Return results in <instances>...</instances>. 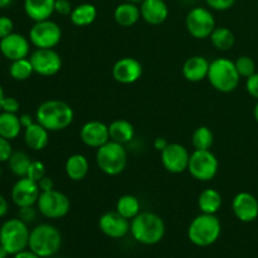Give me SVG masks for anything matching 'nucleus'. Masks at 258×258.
<instances>
[{
    "mask_svg": "<svg viewBox=\"0 0 258 258\" xmlns=\"http://www.w3.org/2000/svg\"><path fill=\"white\" fill-rule=\"evenodd\" d=\"M97 8L91 3H82L73 8L70 14V19L76 27H88L92 24L97 18Z\"/></svg>",
    "mask_w": 258,
    "mask_h": 258,
    "instance_id": "obj_27",
    "label": "nucleus"
},
{
    "mask_svg": "<svg viewBox=\"0 0 258 258\" xmlns=\"http://www.w3.org/2000/svg\"><path fill=\"white\" fill-rule=\"evenodd\" d=\"M13 2H14V0H0V9H5V8H8L9 5H12Z\"/></svg>",
    "mask_w": 258,
    "mask_h": 258,
    "instance_id": "obj_49",
    "label": "nucleus"
},
{
    "mask_svg": "<svg viewBox=\"0 0 258 258\" xmlns=\"http://www.w3.org/2000/svg\"><path fill=\"white\" fill-rule=\"evenodd\" d=\"M34 73L52 77L62 70V58L53 48H37L29 57Z\"/></svg>",
    "mask_w": 258,
    "mask_h": 258,
    "instance_id": "obj_12",
    "label": "nucleus"
},
{
    "mask_svg": "<svg viewBox=\"0 0 258 258\" xmlns=\"http://www.w3.org/2000/svg\"><path fill=\"white\" fill-rule=\"evenodd\" d=\"M14 258H42L38 254H35L34 252L30 251V249H24V251L18 252L17 254H14Z\"/></svg>",
    "mask_w": 258,
    "mask_h": 258,
    "instance_id": "obj_48",
    "label": "nucleus"
},
{
    "mask_svg": "<svg viewBox=\"0 0 258 258\" xmlns=\"http://www.w3.org/2000/svg\"><path fill=\"white\" fill-rule=\"evenodd\" d=\"M38 212L48 219H60L70 213L71 202L64 193L59 190L40 191L37 201Z\"/></svg>",
    "mask_w": 258,
    "mask_h": 258,
    "instance_id": "obj_8",
    "label": "nucleus"
},
{
    "mask_svg": "<svg viewBox=\"0 0 258 258\" xmlns=\"http://www.w3.org/2000/svg\"><path fill=\"white\" fill-rule=\"evenodd\" d=\"M168 145L169 143L165 138H156L155 141H154V148H155V150H158L159 153H161Z\"/></svg>",
    "mask_w": 258,
    "mask_h": 258,
    "instance_id": "obj_45",
    "label": "nucleus"
},
{
    "mask_svg": "<svg viewBox=\"0 0 258 258\" xmlns=\"http://www.w3.org/2000/svg\"><path fill=\"white\" fill-rule=\"evenodd\" d=\"M30 231L28 223L20 218H10L0 227V244L9 254L24 251L29 244Z\"/></svg>",
    "mask_w": 258,
    "mask_h": 258,
    "instance_id": "obj_7",
    "label": "nucleus"
},
{
    "mask_svg": "<svg viewBox=\"0 0 258 258\" xmlns=\"http://www.w3.org/2000/svg\"><path fill=\"white\" fill-rule=\"evenodd\" d=\"M108 131H110V140L122 144V145L130 143L134 139V136H135L134 125L130 121L123 120V118L112 121L108 125Z\"/></svg>",
    "mask_w": 258,
    "mask_h": 258,
    "instance_id": "obj_26",
    "label": "nucleus"
},
{
    "mask_svg": "<svg viewBox=\"0 0 258 258\" xmlns=\"http://www.w3.org/2000/svg\"><path fill=\"white\" fill-rule=\"evenodd\" d=\"M62 246V234L57 227L48 223L38 224L30 231L28 248L42 258L52 257Z\"/></svg>",
    "mask_w": 258,
    "mask_h": 258,
    "instance_id": "obj_4",
    "label": "nucleus"
},
{
    "mask_svg": "<svg viewBox=\"0 0 258 258\" xmlns=\"http://www.w3.org/2000/svg\"><path fill=\"white\" fill-rule=\"evenodd\" d=\"M13 146L10 144V140L0 136V163H5L10 159L13 154Z\"/></svg>",
    "mask_w": 258,
    "mask_h": 258,
    "instance_id": "obj_39",
    "label": "nucleus"
},
{
    "mask_svg": "<svg viewBox=\"0 0 258 258\" xmlns=\"http://www.w3.org/2000/svg\"><path fill=\"white\" fill-rule=\"evenodd\" d=\"M127 2H130V3H133V4H141V3L144 2V0H127Z\"/></svg>",
    "mask_w": 258,
    "mask_h": 258,
    "instance_id": "obj_53",
    "label": "nucleus"
},
{
    "mask_svg": "<svg viewBox=\"0 0 258 258\" xmlns=\"http://www.w3.org/2000/svg\"><path fill=\"white\" fill-rule=\"evenodd\" d=\"M62 39V29L53 20L35 22L29 30V40L35 48H54Z\"/></svg>",
    "mask_w": 258,
    "mask_h": 258,
    "instance_id": "obj_11",
    "label": "nucleus"
},
{
    "mask_svg": "<svg viewBox=\"0 0 258 258\" xmlns=\"http://www.w3.org/2000/svg\"><path fill=\"white\" fill-rule=\"evenodd\" d=\"M208 8L212 10H217V12H226V10L231 9L234 4L236 0H206Z\"/></svg>",
    "mask_w": 258,
    "mask_h": 258,
    "instance_id": "obj_38",
    "label": "nucleus"
},
{
    "mask_svg": "<svg viewBox=\"0 0 258 258\" xmlns=\"http://www.w3.org/2000/svg\"><path fill=\"white\" fill-rule=\"evenodd\" d=\"M253 116H254V120L258 122V100H257V103L256 106H254V110H253Z\"/></svg>",
    "mask_w": 258,
    "mask_h": 258,
    "instance_id": "obj_52",
    "label": "nucleus"
},
{
    "mask_svg": "<svg viewBox=\"0 0 258 258\" xmlns=\"http://www.w3.org/2000/svg\"><path fill=\"white\" fill-rule=\"evenodd\" d=\"M30 40L27 37L19 33H14L7 35L0 39V53L10 62L28 58L30 52Z\"/></svg>",
    "mask_w": 258,
    "mask_h": 258,
    "instance_id": "obj_15",
    "label": "nucleus"
},
{
    "mask_svg": "<svg viewBox=\"0 0 258 258\" xmlns=\"http://www.w3.org/2000/svg\"><path fill=\"white\" fill-rule=\"evenodd\" d=\"M72 10L73 8L70 0H55L54 13L59 15H70Z\"/></svg>",
    "mask_w": 258,
    "mask_h": 258,
    "instance_id": "obj_43",
    "label": "nucleus"
},
{
    "mask_svg": "<svg viewBox=\"0 0 258 258\" xmlns=\"http://www.w3.org/2000/svg\"><path fill=\"white\" fill-rule=\"evenodd\" d=\"M234 217L243 223H251L258 218V201L253 194L241 191L232 201Z\"/></svg>",
    "mask_w": 258,
    "mask_h": 258,
    "instance_id": "obj_18",
    "label": "nucleus"
},
{
    "mask_svg": "<svg viewBox=\"0 0 258 258\" xmlns=\"http://www.w3.org/2000/svg\"><path fill=\"white\" fill-rule=\"evenodd\" d=\"M22 123L17 113L0 112V136L8 140H15L22 133Z\"/></svg>",
    "mask_w": 258,
    "mask_h": 258,
    "instance_id": "obj_29",
    "label": "nucleus"
},
{
    "mask_svg": "<svg viewBox=\"0 0 258 258\" xmlns=\"http://www.w3.org/2000/svg\"><path fill=\"white\" fill-rule=\"evenodd\" d=\"M38 213H39L38 208H34V206L20 207L18 211V218H20L25 223H30V222L35 221Z\"/></svg>",
    "mask_w": 258,
    "mask_h": 258,
    "instance_id": "obj_37",
    "label": "nucleus"
},
{
    "mask_svg": "<svg viewBox=\"0 0 258 258\" xmlns=\"http://www.w3.org/2000/svg\"><path fill=\"white\" fill-rule=\"evenodd\" d=\"M55 0H24V12L33 22L49 19L54 13Z\"/></svg>",
    "mask_w": 258,
    "mask_h": 258,
    "instance_id": "obj_22",
    "label": "nucleus"
},
{
    "mask_svg": "<svg viewBox=\"0 0 258 258\" xmlns=\"http://www.w3.org/2000/svg\"><path fill=\"white\" fill-rule=\"evenodd\" d=\"M0 178H2V168H0Z\"/></svg>",
    "mask_w": 258,
    "mask_h": 258,
    "instance_id": "obj_54",
    "label": "nucleus"
},
{
    "mask_svg": "<svg viewBox=\"0 0 258 258\" xmlns=\"http://www.w3.org/2000/svg\"><path fill=\"white\" fill-rule=\"evenodd\" d=\"M32 161L33 160L27 153L22 150H17L13 151L12 156L8 160V164H9L10 171L14 175H17L18 178H23V176H27L28 169H29Z\"/></svg>",
    "mask_w": 258,
    "mask_h": 258,
    "instance_id": "obj_32",
    "label": "nucleus"
},
{
    "mask_svg": "<svg viewBox=\"0 0 258 258\" xmlns=\"http://www.w3.org/2000/svg\"><path fill=\"white\" fill-rule=\"evenodd\" d=\"M8 211H9V204H8V201L5 199V197H3L0 194V219L3 217H5L8 214Z\"/></svg>",
    "mask_w": 258,
    "mask_h": 258,
    "instance_id": "obj_47",
    "label": "nucleus"
},
{
    "mask_svg": "<svg viewBox=\"0 0 258 258\" xmlns=\"http://www.w3.org/2000/svg\"><path fill=\"white\" fill-rule=\"evenodd\" d=\"M141 19L150 25H160L168 19L169 7L165 0H144L140 4Z\"/></svg>",
    "mask_w": 258,
    "mask_h": 258,
    "instance_id": "obj_20",
    "label": "nucleus"
},
{
    "mask_svg": "<svg viewBox=\"0 0 258 258\" xmlns=\"http://www.w3.org/2000/svg\"><path fill=\"white\" fill-rule=\"evenodd\" d=\"M24 143L30 150H43L49 143V131L35 121L24 128Z\"/></svg>",
    "mask_w": 258,
    "mask_h": 258,
    "instance_id": "obj_23",
    "label": "nucleus"
},
{
    "mask_svg": "<svg viewBox=\"0 0 258 258\" xmlns=\"http://www.w3.org/2000/svg\"><path fill=\"white\" fill-rule=\"evenodd\" d=\"M38 185H39L40 191H49L54 189V181H53L50 176L45 175L44 178H42L38 181Z\"/></svg>",
    "mask_w": 258,
    "mask_h": 258,
    "instance_id": "obj_44",
    "label": "nucleus"
},
{
    "mask_svg": "<svg viewBox=\"0 0 258 258\" xmlns=\"http://www.w3.org/2000/svg\"><path fill=\"white\" fill-rule=\"evenodd\" d=\"M223 199L222 194L217 189H204L198 197V207L202 213L216 214L222 208Z\"/></svg>",
    "mask_w": 258,
    "mask_h": 258,
    "instance_id": "obj_28",
    "label": "nucleus"
},
{
    "mask_svg": "<svg viewBox=\"0 0 258 258\" xmlns=\"http://www.w3.org/2000/svg\"><path fill=\"white\" fill-rule=\"evenodd\" d=\"M209 64L211 62L203 55H193L184 62L181 68L183 77L189 82H202L208 77Z\"/></svg>",
    "mask_w": 258,
    "mask_h": 258,
    "instance_id": "obj_21",
    "label": "nucleus"
},
{
    "mask_svg": "<svg viewBox=\"0 0 258 258\" xmlns=\"http://www.w3.org/2000/svg\"><path fill=\"white\" fill-rule=\"evenodd\" d=\"M209 38L214 48L218 50H229L236 42L233 32L226 27H216Z\"/></svg>",
    "mask_w": 258,
    "mask_h": 258,
    "instance_id": "obj_31",
    "label": "nucleus"
},
{
    "mask_svg": "<svg viewBox=\"0 0 258 258\" xmlns=\"http://www.w3.org/2000/svg\"><path fill=\"white\" fill-rule=\"evenodd\" d=\"M75 120V111L67 102L48 100L40 103L35 112V121L48 131L66 130Z\"/></svg>",
    "mask_w": 258,
    "mask_h": 258,
    "instance_id": "obj_1",
    "label": "nucleus"
},
{
    "mask_svg": "<svg viewBox=\"0 0 258 258\" xmlns=\"http://www.w3.org/2000/svg\"><path fill=\"white\" fill-rule=\"evenodd\" d=\"M40 189L37 181L32 180L28 176L19 178L12 188V201L18 208L20 207H29L37 204L39 198Z\"/></svg>",
    "mask_w": 258,
    "mask_h": 258,
    "instance_id": "obj_14",
    "label": "nucleus"
},
{
    "mask_svg": "<svg viewBox=\"0 0 258 258\" xmlns=\"http://www.w3.org/2000/svg\"><path fill=\"white\" fill-rule=\"evenodd\" d=\"M214 143V135L208 126H199L191 136V144L196 150H211Z\"/></svg>",
    "mask_w": 258,
    "mask_h": 258,
    "instance_id": "obj_33",
    "label": "nucleus"
},
{
    "mask_svg": "<svg viewBox=\"0 0 258 258\" xmlns=\"http://www.w3.org/2000/svg\"><path fill=\"white\" fill-rule=\"evenodd\" d=\"M222 233L221 221L216 214L202 213L190 222L188 238L194 246L209 247L216 243Z\"/></svg>",
    "mask_w": 258,
    "mask_h": 258,
    "instance_id": "obj_3",
    "label": "nucleus"
},
{
    "mask_svg": "<svg viewBox=\"0 0 258 258\" xmlns=\"http://www.w3.org/2000/svg\"><path fill=\"white\" fill-rule=\"evenodd\" d=\"M20 108V103L17 98L14 97H7L3 100L2 103V111L4 112H9V113H17Z\"/></svg>",
    "mask_w": 258,
    "mask_h": 258,
    "instance_id": "obj_41",
    "label": "nucleus"
},
{
    "mask_svg": "<svg viewBox=\"0 0 258 258\" xmlns=\"http://www.w3.org/2000/svg\"><path fill=\"white\" fill-rule=\"evenodd\" d=\"M141 203L138 197L131 196V194H125L120 197L116 203V212L120 213L121 216L125 217L126 219L131 221L140 213Z\"/></svg>",
    "mask_w": 258,
    "mask_h": 258,
    "instance_id": "obj_30",
    "label": "nucleus"
},
{
    "mask_svg": "<svg viewBox=\"0 0 258 258\" xmlns=\"http://www.w3.org/2000/svg\"><path fill=\"white\" fill-rule=\"evenodd\" d=\"M19 120H20V123H22L23 128L28 127V126H30L32 123L35 122L34 118H33L29 113H23V115H20Z\"/></svg>",
    "mask_w": 258,
    "mask_h": 258,
    "instance_id": "obj_46",
    "label": "nucleus"
},
{
    "mask_svg": "<svg viewBox=\"0 0 258 258\" xmlns=\"http://www.w3.org/2000/svg\"><path fill=\"white\" fill-rule=\"evenodd\" d=\"M185 28L196 39H207L216 29V19L211 9L196 7L189 10L185 18Z\"/></svg>",
    "mask_w": 258,
    "mask_h": 258,
    "instance_id": "obj_10",
    "label": "nucleus"
},
{
    "mask_svg": "<svg viewBox=\"0 0 258 258\" xmlns=\"http://www.w3.org/2000/svg\"><path fill=\"white\" fill-rule=\"evenodd\" d=\"M130 233L136 242L145 246L159 243L165 236V223L160 216L151 212H140L131 219Z\"/></svg>",
    "mask_w": 258,
    "mask_h": 258,
    "instance_id": "obj_2",
    "label": "nucleus"
},
{
    "mask_svg": "<svg viewBox=\"0 0 258 258\" xmlns=\"http://www.w3.org/2000/svg\"><path fill=\"white\" fill-rule=\"evenodd\" d=\"M212 87L222 93L233 92L239 85L241 76L233 60L228 58H216L209 64L208 77Z\"/></svg>",
    "mask_w": 258,
    "mask_h": 258,
    "instance_id": "obj_5",
    "label": "nucleus"
},
{
    "mask_svg": "<svg viewBox=\"0 0 258 258\" xmlns=\"http://www.w3.org/2000/svg\"><path fill=\"white\" fill-rule=\"evenodd\" d=\"M14 32V22L9 17L2 15L0 17V39Z\"/></svg>",
    "mask_w": 258,
    "mask_h": 258,
    "instance_id": "obj_40",
    "label": "nucleus"
},
{
    "mask_svg": "<svg viewBox=\"0 0 258 258\" xmlns=\"http://www.w3.org/2000/svg\"><path fill=\"white\" fill-rule=\"evenodd\" d=\"M34 73L33 66L30 63L29 58H23L12 62L9 67V75L15 81H27L32 77Z\"/></svg>",
    "mask_w": 258,
    "mask_h": 258,
    "instance_id": "obj_34",
    "label": "nucleus"
},
{
    "mask_svg": "<svg viewBox=\"0 0 258 258\" xmlns=\"http://www.w3.org/2000/svg\"><path fill=\"white\" fill-rule=\"evenodd\" d=\"M219 161L211 150H194L189 159L188 171L196 180L211 181L217 175Z\"/></svg>",
    "mask_w": 258,
    "mask_h": 258,
    "instance_id": "obj_9",
    "label": "nucleus"
},
{
    "mask_svg": "<svg viewBox=\"0 0 258 258\" xmlns=\"http://www.w3.org/2000/svg\"><path fill=\"white\" fill-rule=\"evenodd\" d=\"M64 171L68 178L73 181H81L87 176L90 171L88 159L82 154H73L66 160Z\"/></svg>",
    "mask_w": 258,
    "mask_h": 258,
    "instance_id": "obj_25",
    "label": "nucleus"
},
{
    "mask_svg": "<svg viewBox=\"0 0 258 258\" xmlns=\"http://www.w3.org/2000/svg\"><path fill=\"white\" fill-rule=\"evenodd\" d=\"M96 163L106 175L116 176L122 173L127 166V151L122 144L110 140L97 149Z\"/></svg>",
    "mask_w": 258,
    "mask_h": 258,
    "instance_id": "obj_6",
    "label": "nucleus"
},
{
    "mask_svg": "<svg viewBox=\"0 0 258 258\" xmlns=\"http://www.w3.org/2000/svg\"><path fill=\"white\" fill-rule=\"evenodd\" d=\"M131 221L126 219L117 212H106L100 217L98 227L106 237L113 239L123 238L130 232Z\"/></svg>",
    "mask_w": 258,
    "mask_h": 258,
    "instance_id": "obj_16",
    "label": "nucleus"
},
{
    "mask_svg": "<svg viewBox=\"0 0 258 258\" xmlns=\"http://www.w3.org/2000/svg\"><path fill=\"white\" fill-rule=\"evenodd\" d=\"M143 76V64L136 58L123 57L112 67V77L122 85H133Z\"/></svg>",
    "mask_w": 258,
    "mask_h": 258,
    "instance_id": "obj_17",
    "label": "nucleus"
},
{
    "mask_svg": "<svg viewBox=\"0 0 258 258\" xmlns=\"http://www.w3.org/2000/svg\"><path fill=\"white\" fill-rule=\"evenodd\" d=\"M80 138L82 143L88 148L98 149L110 141V131L108 125L101 121H88L81 127Z\"/></svg>",
    "mask_w": 258,
    "mask_h": 258,
    "instance_id": "obj_19",
    "label": "nucleus"
},
{
    "mask_svg": "<svg viewBox=\"0 0 258 258\" xmlns=\"http://www.w3.org/2000/svg\"><path fill=\"white\" fill-rule=\"evenodd\" d=\"M5 98V93H4V90H3L2 85H0V111H2V103H3V100Z\"/></svg>",
    "mask_w": 258,
    "mask_h": 258,
    "instance_id": "obj_51",
    "label": "nucleus"
},
{
    "mask_svg": "<svg viewBox=\"0 0 258 258\" xmlns=\"http://www.w3.org/2000/svg\"><path fill=\"white\" fill-rule=\"evenodd\" d=\"M237 71H238L239 76L244 78L251 77L253 73H256V63L248 55H239L236 60H234Z\"/></svg>",
    "mask_w": 258,
    "mask_h": 258,
    "instance_id": "obj_35",
    "label": "nucleus"
},
{
    "mask_svg": "<svg viewBox=\"0 0 258 258\" xmlns=\"http://www.w3.org/2000/svg\"><path fill=\"white\" fill-rule=\"evenodd\" d=\"M160 158L166 171L171 174H181L188 170L190 154L185 146L169 143V145L160 153Z\"/></svg>",
    "mask_w": 258,
    "mask_h": 258,
    "instance_id": "obj_13",
    "label": "nucleus"
},
{
    "mask_svg": "<svg viewBox=\"0 0 258 258\" xmlns=\"http://www.w3.org/2000/svg\"><path fill=\"white\" fill-rule=\"evenodd\" d=\"M140 7H138V5L133 4L130 2L118 4L115 8V12H113V19H115V22L120 27L123 28H130L133 25H135L140 20Z\"/></svg>",
    "mask_w": 258,
    "mask_h": 258,
    "instance_id": "obj_24",
    "label": "nucleus"
},
{
    "mask_svg": "<svg viewBox=\"0 0 258 258\" xmlns=\"http://www.w3.org/2000/svg\"><path fill=\"white\" fill-rule=\"evenodd\" d=\"M27 176L38 183L40 179L45 176V165L42 163V161H38V160L32 161V163H30L29 169H28Z\"/></svg>",
    "mask_w": 258,
    "mask_h": 258,
    "instance_id": "obj_36",
    "label": "nucleus"
},
{
    "mask_svg": "<svg viewBox=\"0 0 258 258\" xmlns=\"http://www.w3.org/2000/svg\"><path fill=\"white\" fill-rule=\"evenodd\" d=\"M8 256H9V253H8V252L4 249V247L0 244V258H7Z\"/></svg>",
    "mask_w": 258,
    "mask_h": 258,
    "instance_id": "obj_50",
    "label": "nucleus"
},
{
    "mask_svg": "<svg viewBox=\"0 0 258 258\" xmlns=\"http://www.w3.org/2000/svg\"><path fill=\"white\" fill-rule=\"evenodd\" d=\"M246 90L249 96H252V97L258 100V72L253 73L251 77L247 78Z\"/></svg>",
    "mask_w": 258,
    "mask_h": 258,
    "instance_id": "obj_42",
    "label": "nucleus"
}]
</instances>
